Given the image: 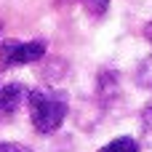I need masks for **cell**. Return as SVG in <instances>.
Here are the masks:
<instances>
[{
    "label": "cell",
    "mask_w": 152,
    "mask_h": 152,
    "mask_svg": "<svg viewBox=\"0 0 152 152\" xmlns=\"http://www.w3.org/2000/svg\"><path fill=\"white\" fill-rule=\"evenodd\" d=\"M40 56H45V43L43 40H29V43H5L0 51V67H19V64H32Z\"/></svg>",
    "instance_id": "cell-2"
},
{
    "label": "cell",
    "mask_w": 152,
    "mask_h": 152,
    "mask_svg": "<svg viewBox=\"0 0 152 152\" xmlns=\"http://www.w3.org/2000/svg\"><path fill=\"white\" fill-rule=\"evenodd\" d=\"M83 8H86L88 16L102 19V16L107 13V8H110V0H83Z\"/></svg>",
    "instance_id": "cell-6"
},
{
    "label": "cell",
    "mask_w": 152,
    "mask_h": 152,
    "mask_svg": "<svg viewBox=\"0 0 152 152\" xmlns=\"http://www.w3.org/2000/svg\"><path fill=\"white\" fill-rule=\"evenodd\" d=\"M0 152H29V150H27V147H21V144L5 142V144H0Z\"/></svg>",
    "instance_id": "cell-7"
},
{
    "label": "cell",
    "mask_w": 152,
    "mask_h": 152,
    "mask_svg": "<svg viewBox=\"0 0 152 152\" xmlns=\"http://www.w3.org/2000/svg\"><path fill=\"white\" fill-rule=\"evenodd\" d=\"M24 99H29V91H27L21 83H8V86H3V88H0V112L13 115V112L24 104Z\"/></svg>",
    "instance_id": "cell-3"
},
{
    "label": "cell",
    "mask_w": 152,
    "mask_h": 152,
    "mask_svg": "<svg viewBox=\"0 0 152 152\" xmlns=\"http://www.w3.org/2000/svg\"><path fill=\"white\" fill-rule=\"evenodd\" d=\"M144 37H147V40H150V43H152V21H150V24H147V27H144Z\"/></svg>",
    "instance_id": "cell-8"
},
{
    "label": "cell",
    "mask_w": 152,
    "mask_h": 152,
    "mask_svg": "<svg viewBox=\"0 0 152 152\" xmlns=\"http://www.w3.org/2000/svg\"><path fill=\"white\" fill-rule=\"evenodd\" d=\"M136 83H139L142 88H152V56L139 64V69H136Z\"/></svg>",
    "instance_id": "cell-5"
},
{
    "label": "cell",
    "mask_w": 152,
    "mask_h": 152,
    "mask_svg": "<svg viewBox=\"0 0 152 152\" xmlns=\"http://www.w3.org/2000/svg\"><path fill=\"white\" fill-rule=\"evenodd\" d=\"M99 152H139V144H136L131 136H120V139L110 142L107 147H102Z\"/></svg>",
    "instance_id": "cell-4"
},
{
    "label": "cell",
    "mask_w": 152,
    "mask_h": 152,
    "mask_svg": "<svg viewBox=\"0 0 152 152\" xmlns=\"http://www.w3.org/2000/svg\"><path fill=\"white\" fill-rule=\"evenodd\" d=\"M29 118H32V126L40 131V134H53L61 128L64 118H67V107H69V99L64 91H56V88H37L29 94Z\"/></svg>",
    "instance_id": "cell-1"
}]
</instances>
